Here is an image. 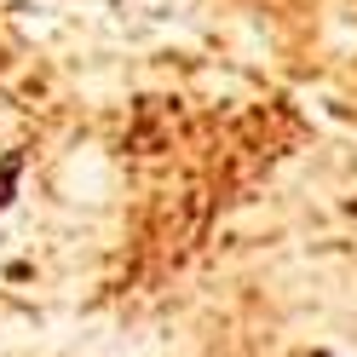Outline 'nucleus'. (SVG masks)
I'll return each mask as SVG.
<instances>
[{"mask_svg":"<svg viewBox=\"0 0 357 357\" xmlns=\"http://www.w3.org/2000/svg\"><path fill=\"white\" fill-rule=\"evenodd\" d=\"M17 178H24V150H6L0 155V213L17 202Z\"/></svg>","mask_w":357,"mask_h":357,"instance_id":"1","label":"nucleus"}]
</instances>
